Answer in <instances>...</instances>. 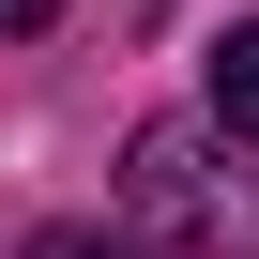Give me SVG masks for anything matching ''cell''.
<instances>
[{
  "mask_svg": "<svg viewBox=\"0 0 259 259\" xmlns=\"http://www.w3.org/2000/svg\"><path fill=\"white\" fill-rule=\"evenodd\" d=\"M122 198H138V229L168 259H259V183L213 138H183V122H153V138L122 153Z\"/></svg>",
  "mask_w": 259,
  "mask_h": 259,
  "instance_id": "6da1fadb",
  "label": "cell"
},
{
  "mask_svg": "<svg viewBox=\"0 0 259 259\" xmlns=\"http://www.w3.org/2000/svg\"><path fill=\"white\" fill-rule=\"evenodd\" d=\"M213 122H229V138H259V16L213 46Z\"/></svg>",
  "mask_w": 259,
  "mask_h": 259,
  "instance_id": "7a4b0ae2",
  "label": "cell"
},
{
  "mask_svg": "<svg viewBox=\"0 0 259 259\" xmlns=\"http://www.w3.org/2000/svg\"><path fill=\"white\" fill-rule=\"evenodd\" d=\"M31 259H122V244H107V229H46Z\"/></svg>",
  "mask_w": 259,
  "mask_h": 259,
  "instance_id": "3957f363",
  "label": "cell"
},
{
  "mask_svg": "<svg viewBox=\"0 0 259 259\" xmlns=\"http://www.w3.org/2000/svg\"><path fill=\"white\" fill-rule=\"evenodd\" d=\"M46 16H61V0H0V31H46Z\"/></svg>",
  "mask_w": 259,
  "mask_h": 259,
  "instance_id": "277c9868",
  "label": "cell"
}]
</instances>
